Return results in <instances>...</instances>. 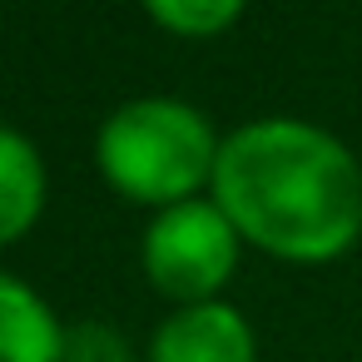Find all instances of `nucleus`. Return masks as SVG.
Returning a JSON list of instances; mask_svg holds the SVG:
<instances>
[{
  "mask_svg": "<svg viewBox=\"0 0 362 362\" xmlns=\"http://www.w3.org/2000/svg\"><path fill=\"white\" fill-rule=\"evenodd\" d=\"M65 362H134V352L110 322H75L65 332Z\"/></svg>",
  "mask_w": 362,
  "mask_h": 362,
  "instance_id": "6e6552de",
  "label": "nucleus"
},
{
  "mask_svg": "<svg viewBox=\"0 0 362 362\" xmlns=\"http://www.w3.org/2000/svg\"><path fill=\"white\" fill-rule=\"evenodd\" d=\"M50 204V169L40 144L16 129L0 124V248H16L21 238L35 233Z\"/></svg>",
  "mask_w": 362,
  "mask_h": 362,
  "instance_id": "39448f33",
  "label": "nucleus"
},
{
  "mask_svg": "<svg viewBox=\"0 0 362 362\" xmlns=\"http://www.w3.org/2000/svg\"><path fill=\"white\" fill-rule=\"evenodd\" d=\"M209 199L243 248L278 263H337L362 238V164L352 144L298 115H263L223 134Z\"/></svg>",
  "mask_w": 362,
  "mask_h": 362,
  "instance_id": "f257e3e1",
  "label": "nucleus"
},
{
  "mask_svg": "<svg viewBox=\"0 0 362 362\" xmlns=\"http://www.w3.org/2000/svg\"><path fill=\"white\" fill-rule=\"evenodd\" d=\"M65 322L35 283L0 268V362H65Z\"/></svg>",
  "mask_w": 362,
  "mask_h": 362,
  "instance_id": "423d86ee",
  "label": "nucleus"
},
{
  "mask_svg": "<svg viewBox=\"0 0 362 362\" xmlns=\"http://www.w3.org/2000/svg\"><path fill=\"white\" fill-rule=\"evenodd\" d=\"M238 258H243V238L209 194L149 214L139 233V268L149 288L174 308L218 303L238 273Z\"/></svg>",
  "mask_w": 362,
  "mask_h": 362,
  "instance_id": "7ed1b4c3",
  "label": "nucleus"
},
{
  "mask_svg": "<svg viewBox=\"0 0 362 362\" xmlns=\"http://www.w3.org/2000/svg\"><path fill=\"white\" fill-rule=\"evenodd\" d=\"M144 362H258V332L228 298L174 308L149 332Z\"/></svg>",
  "mask_w": 362,
  "mask_h": 362,
  "instance_id": "20e7f679",
  "label": "nucleus"
},
{
  "mask_svg": "<svg viewBox=\"0 0 362 362\" xmlns=\"http://www.w3.org/2000/svg\"><path fill=\"white\" fill-rule=\"evenodd\" d=\"M223 134L179 95H134L95 129L100 179L134 209H174L214 189Z\"/></svg>",
  "mask_w": 362,
  "mask_h": 362,
  "instance_id": "f03ea898",
  "label": "nucleus"
},
{
  "mask_svg": "<svg viewBox=\"0 0 362 362\" xmlns=\"http://www.w3.org/2000/svg\"><path fill=\"white\" fill-rule=\"evenodd\" d=\"M144 16L179 40H214L223 30H233L248 11V0H139Z\"/></svg>",
  "mask_w": 362,
  "mask_h": 362,
  "instance_id": "0eeeda50",
  "label": "nucleus"
}]
</instances>
